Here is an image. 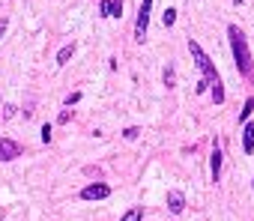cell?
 Wrapping results in <instances>:
<instances>
[{
  "label": "cell",
  "mask_w": 254,
  "mask_h": 221,
  "mask_svg": "<svg viewBox=\"0 0 254 221\" xmlns=\"http://www.w3.org/2000/svg\"><path fill=\"white\" fill-rule=\"evenodd\" d=\"M189 54H191V60H194L197 72L203 75V81H206V87H209L212 102H215V105H221V102H224V81H221V75H218L215 63L209 60V54H206L194 39H189Z\"/></svg>",
  "instance_id": "6da1fadb"
},
{
  "label": "cell",
  "mask_w": 254,
  "mask_h": 221,
  "mask_svg": "<svg viewBox=\"0 0 254 221\" xmlns=\"http://www.w3.org/2000/svg\"><path fill=\"white\" fill-rule=\"evenodd\" d=\"M227 42H230V54H233V63H236V72L248 81H254V57H251V48H248V39L245 33L230 24L227 27Z\"/></svg>",
  "instance_id": "7a4b0ae2"
},
{
  "label": "cell",
  "mask_w": 254,
  "mask_h": 221,
  "mask_svg": "<svg viewBox=\"0 0 254 221\" xmlns=\"http://www.w3.org/2000/svg\"><path fill=\"white\" fill-rule=\"evenodd\" d=\"M150 12H153V0H141L138 18H135V42H147V27H150Z\"/></svg>",
  "instance_id": "3957f363"
},
{
  "label": "cell",
  "mask_w": 254,
  "mask_h": 221,
  "mask_svg": "<svg viewBox=\"0 0 254 221\" xmlns=\"http://www.w3.org/2000/svg\"><path fill=\"white\" fill-rule=\"evenodd\" d=\"M105 197H111V185L105 182H90L81 188V200H105Z\"/></svg>",
  "instance_id": "277c9868"
},
{
  "label": "cell",
  "mask_w": 254,
  "mask_h": 221,
  "mask_svg": "<svg viewBox=\"0 0 254 221\" xmlns=\"http://www.w3.org/2000/svg\"><path fill=\"white\" fill-rule=\"evenodd\" d=\"M21 156V144L12 138H0V162H12Z\"/></svg>",
  "instance_id": "5b68a950"
},
{
  "label": "cell",
  "mask_w": 254,
  "mask_h": 221,
  "mask_svg": "<svg viewBox=\"0 0 254 221\" xmlns=\"http://www.w3.org/2000/svg\"><path fill=\"white\" fill-rule=\"evenodd\" d=\"M123 0H99V18H120Z\"/></svg>",
  "instance_id": "8992f818"
},
{
  "label": "cell",
  "mask_w": 254,
  "mask_h": 221,
  "mask_svg": "<svg viewBox=\"0 0 254 221\" xmlns=\"http://www.w3.org/2000/svg\"><path fill=\"white\" fill-rule=\"evenodd\" d=\"M221 147H218V141L212 144V153H209V176H212V182H218L221 179Z\"/></svg>",
  "instance_id": "52a82bcc"
},
{
  "label": "cell",
  "mask_w": 254,
  "mask_h": 221,
  "mask_svg": "<svg viewBox=\"0 0 254 221\" xmlns=\"http://www.w3.org/2000/svg\"><path fill=\"white\" fill-rule=\"evenodd\" d=\"M168 209H171L174 215H180V212L186 209V194L177 191V188H171V191H168Z\"/></svg>",
  "instance_id": "ba28073f"
},
{
  "label": "cell",
  "mask_w": 254,
  "mask_h": 221,
  "mask_svg": "<svg viewBox=\"0 0 254 221\" xmlns=\"http://www.w3.org/2000/svg\"><path fill=\"white\" fill-rule=\"evenodd\" d=\"M242 153L245 156L254 153V123H245L242 126Z\"/></svg>",
  "instance_id": "9c48e42d"
},
{
  "label": "cell",
  "mask_w": 254,
  "mask_h": 221,
  "mask_svg": "<svg viewBox=\"0 0 254 221\" xmlns=\"http://www.w3.org/2000/svg\"><path fill=\"white\" fill-rule=\"evenodd\" d=\"M75 51H78V45L75 42H69V45H63L60 51H57V66H66L72 57H75Z\"/></svg>",
  "instance_id": "30bf717a"
},
{
  "label": "cell",
  "mask_w": 254,
  "mask_h": 221,
  "mask_svg": "<svg viewBox=\"0 0 254 221\" xmlns=\"http://www.w3.org/2000/svg\"><path fill=\"white\" fill-rule=\"evenodd\" d=\"M120 221H144V206H129Z\"/></svg>",
  "instance_id": "8fae6325"
},
{
  "label": "cell",
  "mask_w": 254,
  "mask_h": 221,
  "mask_svg": "<svg viewBox=\"0 0 254 221\" xmlns=\"http://www.w3.org/2000/svg\"><path fill=\"white\" fill-rule=\"evenodd\" d=\"M254 114V99H245L242 110H239V123H248V117Z\"/></svg>",
  "instance_id": "7c38bea8"
},
{
  "label": "cell",
  "mask_w": 254,
  "mask_h": 221,
  "mask_svg": "<svg viewBox=\"0 0 254 221\" xmlns=\"http://www.w3.org/2000/svg\"><path fill=\"white\" fill-rule=\"evenodd\" d=\"M174 21H177V9L168 6V9L162 12V24H165V27H174Z\"/></svg>",
  "instance_id": "4fadbf2b"
},
{
  "label": "cell",
  "mask_w": 254,
  "mask_h": 221,
  "mask_svg": "<svg viewBox=\"0 0 254 221\" xmlns=\"http://www.w3.org/2000/svg\"><path fill=\"white\" fill-rule=\"evenodd\" d=\"M162 81H165V87H174V84H177V72H174V66H168V69L162 72Z\"/></svg>",
  "instance_id": "5bb4252c"
},
{
  "label": "cell",
  "mask_w": 254,
  "mask_h": 221,
  "mask_svg": "<svg viewBox=\"0 0 254 221\" xmlns=\"http://www.w3.org/2000/svg\"><path fill=\"white\" fill-rule=\"evenodd\" d=\"M138 135H141V129H138V126H129V129H123V138H126V141H135Z\"/></svg>",
  "instance_id": "9a60e30c"
},
{
  "label": "cell",
  "mask_w": 254,
  "mask_h": 221,
  "mask_svg": "<svg viewBox=\"0 0 254 221\" xmlns=\"http://www.w3.org/2000/svg\"><path fill=\"white\" fill-rule=\"evenodd\" d=\"M78 102H81V93H69V96L63 99V105H66V108H72V105H78Z\"/></svg>",
  "instance_id": "2e32d148"
},
{
  "label": "cell",
  "mask_w": 254,
  "mask_h": 221,
  "mask_svg": "<svg viewBox=\"0 0 254 221\" xmlns=\"http://www.w3.org/2000/svg\"><path fill=\"white\" fill-rule=\"evenodd\" d=\"M51 132H54L51 123H45V126H42V144H51Z\"/></svg>",
  "instance_id": "e0dca14e"
},
{
  "label": "cell",
  "mask_w": 254,
  "mask_h": 221,
  "mask_svg": "<svg viewBox=\"0 0 254 221\" xmlns=\"http://www.w3.org/2000/svg\"><path fill=\"white\" fill-rule=\"evenodd\" d=\"M15 110H18L15 105H6V108H3V120H12V117H15Z\"/></svg>",
  "instance_id": "ac0fdd59"
},
{
  "label": "cell",
  "mask_w": 254,
  "mask_h": 221,
  "mask_svg": "<svg viewBox=\"0 0 254 221\" xmlns=\"http://www.w3.org/2000/svg\"><path fill=\"white\" fill-rule=\"evenodd\" d=\"M69 120H72V110H60V117H57V123H60V126H66Z\"/></svg>",
  "instance_id": "d6986e66"
},
{
  "label": "cell",
  "mask_w": 254,
  "mask_h": 221,
  "mask_svg": "<svg viewBox=\"0 0 254 221\" xmlns=\"http://www.w3.org/2000/svg\"><path fill=\"white\" fill-rule=\"evenodd\" d=\"M84 173H87V176H102V170H99V167H84Z\"/></svg>",
  "instance_id": "ffe728a7"
},
{
  "label": "cell",
  "mask_w": 254,
  "mask_h": 221,
  "mask_svg": "<svg viewBox=\"0 0 254 221\" xmlns=\"http://www.w3.org/2000/svg\"><path fill=\"white\" fill-rule=\"evenodd\" d=\"M6 27H9V21H6V18H0V39H3V33H6Z\"/></svg>",
  "instance_id": "44dd1931"
},
{
  "label": "cell",
  "mask_w": 254,
  "mask_h": 221,
  "mask_svg": "<svg viewBox=\"0 0 254 221\" xmlns=\"http://www.w3.org/2000/svg\"><path fill=\"white\" fill-rule=\"evenodd\" d=\"M242 3H245V0H233V6H242Z\"/></svg>",
  "instance_id": "7402d4cb"
},
{
  "label": "cell",
  "mask_w": 254,
  "mask_h": 221,
  "mask_svg": "<svg viewBox=\"0 0 254 221\" xmlns=\"http://www.w3.org/2000/svg\"><path fill=\"white\" fill-rule=\"evenodd\" d=\"M251 185H254V182H251Z\"/></svg>",
  "instance_id": "603a6c76"
}]
</instances>
